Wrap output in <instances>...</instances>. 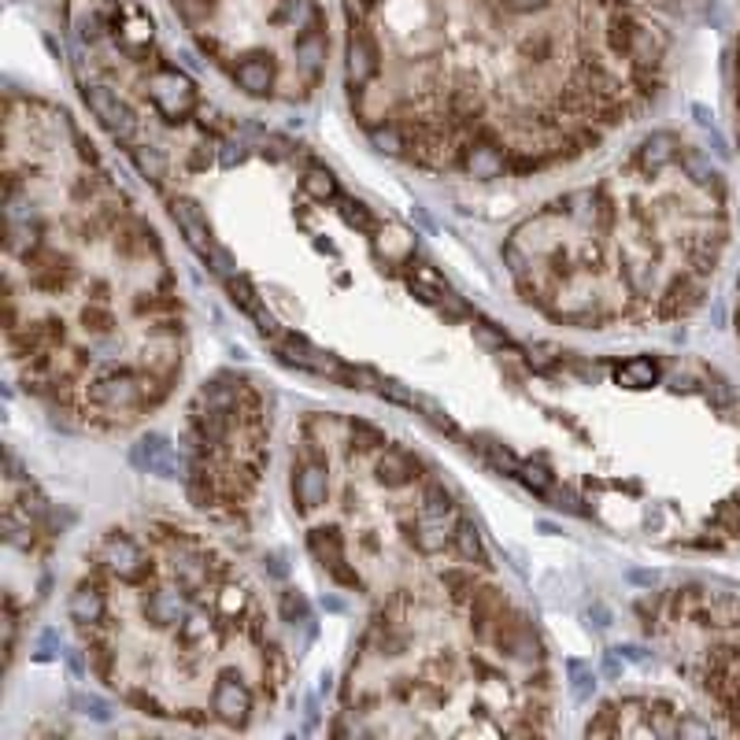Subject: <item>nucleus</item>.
<instances>
[{"label":"nucleus","instance_id":"5","mask_svg":"<svg viewBox=\"0 0 740 740\" xmlns=\"http://www.w3.org/2000/svg\"><path fill=\"white\" fill-rule=\"evenodd\" d=\"M293 500L300 511H315L326 500V466L315 452H304L293 466Z\"/></svg>","mask_w":740,"mask_h":740},{"label":"nucleus","instance_id":"7","mask_svg":"<svg viewBox=\"0 0 740 740\" xmlns=\"http://www.w3.org/2000/svg\"><path fill=\"white\" fill-rule=\"evenodd\" d=\"M233 82H238V89H245L248 97H267V93L275 89V68H270V60H264V56H245V60L233 68Z\"/></svg>","mask_w":740,"mask_h":740},{"label":"nucleus","instance_id":"8","mask_svg":"<svg viewBox=\"0 0 740 740\" xmlns=\"http://www.w3.org/2000/svg\"><path fill=\"white\" fill-rule=\"evenodd\" d=\"M171 215H174V222H178V230L190 238V245L201 252V256H208V252L215 248V241L208 238V227H204V215L201 208H196L193 201H174L171 204Z\"/></svg>","mask_w":740,"mask_h":740},{"label":"nucleus","instance_id":"12","mask_svg":"<svg viewBox=\"0 0 740 740\" xmlns=\"http://www.w3.org/2000/svg\"><path fill=\"white\" fill-rule=\"evenodd\" d=\"M452 545H456V551L459 556L466 559V563H489V556H485V545H482V533H477V526L471 519H459V526H456V537H452Z\"/></svg>","mask_w":740,"mask_h":740},{"label":"nucleus","instance_id":"19","mask_svg":"<svg viewBox=\"0 0 740 740\" xmlns=\"http://www.w3.org/2000/svg\"><path fill=\"white\" fill-rule=\"evenodd\" d=\"M567 670L574 674V681H570V692H574V700H589V692L596 689V678H593V674H589L578 659H570V663H567Z\"/></svg>","mask_w":740,"mask_h":740},{"label":"nucleus","instance_id":"14","mask_svg":"<svg viewBox=\"0 0 740 740\" xmlns=\"http://www.w3.org/2000/svg\"><path fill=\"white\" fill-rule=\"evenodd\" d=\"M130 156H134L137 171H142L145 178H153V182H163V178H167V159L159 156V148H153V145H130Z\"/></svg>","mask_w":740,"mask_h":740},{"label":"nucleus","instance_id":"1","mask_svg":"<svg viewBox=\"0 0 740 740\" xmlns=\"http://www.w3.org/2000/svg\"><path fill=\"white\" fill-rule=\"evenodd\" d=\"M148 97H153L159 116L171 119V123H182L185 116H193V111L201 108V93H196V86L167 60H159L156 71L148 74Z\"/></svg>","mask_w":740,"mask_h":740},{"label":"nucleus","instance_id":"18","mask_svg":"<svg viewBox=\"0 0 740 740\" xmlns=\"http://www.w3.org/2000/svg\"><path fill=\"white\" fill-rule=\"evenodd\" d=\"M477 448H482V456L489 459L493 466H500V471H508V474H519V466H522L519 456L508 452L504 445H477Z\"/></svg>","mask_w":740,"mask_h":740},{"label":"nucleus","instance_id":"13","mask_svg":"<svg viewBox=\"0 0 740 740\" xmlns=\"http://www.w3.org/2000/svg\"><path fill=\"white\" fill-rule=\"evenodd\" d=\"M300 185H304V193L312 196V201H337V178L326 171V167L312 163L304 171V178H300Z\"/></svg>","mask_w":740,"mask_h":740},{"label":"nucleus","instance_id":"15","mask_svg":"<svg viewBox=\"0 0 740 740\" xmlns=\"http://www.w3.org/2000/svg\"><path fill=\"white\" fill-rule=\"evenodd\" d=\"M341 219L349 222V227H355L360 233H374L378 230V222H374V215L367 204H360V201H341Z\"/></svg>","mask_w":740,"mask_h":740},{"label":"nucleus","instance_id":"2","mask_svg":"<svg viewBox=\"0 0 740 740\" xmlns=\"http://www.w3.org/2000/svg\"><path fill=\"white\" fill-rule=\"evenodd\" d=\"M278 355L289 363V367H300V371H312V374H323V378L330 381H344V386L355 389V381L367 378V371H355L349 363H341L337 355H326L323 349H315L312 341H304V337L296 333H286L278 337Z\"/></svg>","mask_w":740,"mask_h":740},{"label":"nucleus","instance_id":"6","mask_svg":"<svg viewBox=\"0 0 740 740\" xmlns=\"http://www.w3.org/2000/svg\"><path fill=\"white\" fill-rule=\"evenodd\" d=\"M211 711L215 715L222 718V723H245V718L252 715V692L245 681H215V689H211Z\"/></svg>","mask_w":740,"mask_h":740},{"label":"nucleus","instance_id":"3","mask_svg":"<svg viewBox=\"0 0 740 740\" xmlns=\"http://www.w3.org/2000/svg\"><path fill=\"white\" fill-rule=\"evenodd\" d=\"M82 93H86L89 111L100 119V126H105L108 134L116 137V142L137 145V119H134V111L126 108V100L119 97L116 89H108V86H86Z\"/></svg>","mask_w":740,"mask_h":740},{"label":"nucleus","instance_id":"10","mask_svg":"<svg viewBox=\"0 0 740 740\" xmlns=\"http://www.w3.org/2000/svg\"><path fill=\"white\" fill-rule=\"evenodd\" d=\"M374 252H378L386 264H408L411 256H415V238H411L408 230H381L378 238H374Z\"/></svg>","mask_w":740,"mask_h":740},{"label":"nucleus","instance_id":"17","mask_svg":"<svg viewBox=\"0 0 740 740\" xmlns=\"http://www.w3.org/2000/svg\"><path fill=\"white\" fill-rule=\"evenodd\" d=\"M519 477H522V485H526V489H533L537 496H548L551 485H556V477H551L545 466H533V463H522L519 466Z\"/></svg>","mask_w":740,"mask_h":740},{"label":"nucleus","instance_id":"20","mask_svg":"<svg viewBox=\"0 0 740 740\" xmlns=\"http://www.w3.org/2000/svg\"><path fill=\"white\" fill-rule=\"evenodd\" d=\"M737 323H740V315H737Z\"/></svg>","mask_w":740,"mask_h":740},{"label":"nucleus","instance_id":"16","mask_svg":"<svg viewBox=\"0 0 740 740\" xmlns=\"http://www.w3.org/2000/svg\"><path fill=\"white\" fill-rule=\"evenodd\" d=\"M474 341L477 344H485V349H496V352H504V349H511V337L500 330V326H493V323H482V318H474Z\"/></svg>","mask_w":740,"mask_h":740},{"label":"nucleus","instance_id":"9","mask_svg":"<svg viewBox=\"0 0 740 740\" xmlns=\"http://www.w3.org/2000/svg\"><path fill=\"white\" fill-rule=\"evenodd\" d=\"M659 378H663V367L652 355H633V360H626L622 367L615 371V381L626 389H652L659 386Z\"/></svg>","mask_w":740,"mask_h":740},{"label":"nucleus","instance_id":"4","mask_svg":"<svg viewBox=\"0 0 740 740\" xmlns=\"http://www.w3.org/2000/svg\"><path fill=\"white\" fill-rule=\"evenodd\" d=\"M344 60H349V89L352 93H363L381 74V52L367 26H349V52H344Z\"/></svg>","mask_w":740,"mask_h":740},{"label":"nucleus","instance_id":"11","mask_svg":"<svg viewBox=\"0 0 740 740\" xmlns=\"http://www.w3.org/2000/svg\"><path fill=\"white\" fill-rule=\"evenodd\" d=\"M134 463L156 474H174V456L163 437H145V441L134 448Z\"/></svg>","mask_w":740,"mask_h":740}]
</instances>
